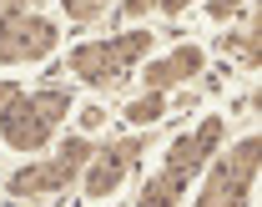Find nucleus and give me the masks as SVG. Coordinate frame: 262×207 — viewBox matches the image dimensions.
<instances>
[{
	"label": "nucleus",
	"instance_id": "2",
	"mask_svg": "<svg viewBox=\"0 0 262 207\" xmlns=\"http://www.w3.org/2000/svg\"><path fill=\"white\" fill-rule=\"evenodd\" d=\"M66 116H71V91L66 86H40V91H26L20 106L0 121V141L10 147V152H46L51 137H56V127H61Z\"/></svg>",
	"mask_w": 262,
	"mask_h": 207
},
{
	"label": "nucleus",
	"instance_id": "10",
	"mask_svg": "<svg viewBox=\"0 0 262 207\" xmlns=\"http://www.w3.org/2000/svg\"><path fill=\"white\" fill-rule=\"evenodd\" d=\"M222 162H227L242 182H257V172H262V137H242L237 147L222 152Z\"/></svg>",
	"mask_w": 262,
	"mask_h": 207
},
{
	"label": "nucleus",
	"instance_id": "11",
	"mask_svg": "<svg viewBox=\"0 0 262 207\" xmlns=\"http://www.w3.org/2000/svg\"><path fill=\"white\" fill-rule=\"evenodd\" d=\"M162 116H166V91H141V96L126 106L131 127H151V121H162Z\"/></svg>",
	"mask_w": 262,
	"mask_h": 207
},
{
	"label": "nucleus",
	"instance_id": "6",
	"mask_svg": "<svg viewBox=\"0 0 262 207\" xmlns=\"http://www.w3.org/2000/svg\"><path fill=\"white\" fill-rule=\"evenodd\" d=\"M222 137H227V121H222V116H202L196 132H187V137H177L171 147H166V162H162V167L192 182V177H202V167L217 157Z\"/></svg>",
	"mask_w": 262,
	"mask_h": 207
},
{
	"label": "nucleus",
	"instance_id": "15",
	"mask_svg": "<svg viewBox=\"0 0 262 207\" xmlns=\"http://www.w3.org/2000/svg\"><path fill=\"white\" fill-rule=\"evenodd\" d=\"M40 0H0V20H10V15H26V10H35Z\"/></svg>",
	"mask_w": 262,
	"mask_h": 207
},
{
	"label": "nucleus",
	"instance_id": "9",
	"mask_svg": "<svg viewBox=\"0 0 262 207\" xmlns=\"http://www.w3.org/2000/svg\"><path fill=\"white\" fill-rule=\"evenodd\" d=\"M187 187H192L187 177H177V172H166V167H162V172H157L141 192H136V207H182Z\"/></svg>",
	"mask_w": 262,
	"mask_h": 207
},
{
	"label": "nucleus",
	"instance_id": "7",
	"mask_svg": "<svg viewBox=\"0 0 262 207\" xmlns=\"http://www.w3.org/2000/svg\"><path fill=\"white\" fill-rule=\"evenodd\" d=\"M202 66H207V51L202 46H177L162 61H141V86L146 91H171V86L202 76Z\"/></svg>",
	"mask_w": 262,
	"mask_h": 207
},
{
	"label": "nucleus",
	"instance_id": "16",
	"mask_svg": "<svg viewBox=\"0 0 262 207\" xmlns=\"http://www.w3.org/2000/svg\"><path fill=\"white\" fill-rule=\"evenodd\" d=\"M237 5H242V0H207L212 20H232V15H237Z\"/></svg>",
	"mask_w": 262,
	"mask_h": 207
},
{
	"label": "nucleus",
	"instance_id": "1",
	"mask_svg": "<svg viewBox=\"0 0 262 207\" xmlns=\"http://www.w3.org/2000/svg\"><path fill=\"white\" fill-rule=\"evenodd\" d=\"M146 51H151V31L146 26H131V31H116L106 35V40H86V46H76L71 56H66V66L76 81H86V86H121L131 71L146 61Z\"/></svg>",
	"mask_w": 262,
	"mask_h": 207
},
{
	"label": "nucleus",
	"instance_id": "5",
	"mask_svg": "<svg viewBox=\"0 0 262 207\" xmlns=\"http://www.w3.org/2000/svg\"><path fill=\"white\" fill-rule=\"evenodd\" d=\"M61 40V26L40 10H26V15H10L0 20V66H31V61H46Z\"/></svg>",
	"mask_w": 262,
	"mask_h": 207
},
{
	"label": "nucleus",
	"instance_id": "13",
	"mask_svg": "<svg viewBox=\"0 0 262 207\" xmlns=\"http://www.w3.org/2000/svg\"><path fill=\"white\" fill-rule=\"evenodd\" d=\"M20 96H26V86H20V81H0V121L20 106Z\"/></svg>",
	"mask_w": 262,
	"mask_h": 207
},
{
	"label": "nucleus",
	"instance_id": "3",
	"mask_svg": "<svg viewBox=\"0 0 262 207\" xmlns=\"http://www.w3.org/2000/svg\"><path fill=\"white\" fill-rule=\"evenodd\" d=\"M91 152H96V147L86 137H66L56 157H40L31 167H20V172L5 182V192H10V197H51V192H66V187L81 177V167L91 162Z\"/></svg>",
	"mask_w": 262,
	"mask_h": 207
},
{
	"label": "nucleus",
	"instance_id": "4",
	"mask_svg": "<svg viewBox=\"0 0 262 207\" xmlns=\"http://www.w3.org/2000/svg\"><path fill=\"white\" fill-rule=\"evenodd\" d=\"M146 157V137H121V141H106L91 152V162L81 167V187L86 197H116L126 187V177L141 167Z\"/></svg>",
	"mask_w": 262,
	"mask_h": 207
},
{
	"label": "nucleus",
	"instance_id": "17",
	"mask_svg": "<svg viewBox=\"0 0 262 207\" xmlns=\"http://www.w3.org/2000/svg\"><path fill=\"white\" fill-rule=\"evenodd\" d=\"M187 5H196V0H157V10H162V15H182Z\"/></svg>",
	"mask_w": 262,
	"mask_h": 207
},
{
	"label": "nucleus",
	"instance_id": "8",
	"mask_svg": "<svg viewBox=\"0 0 262 207\" xmlns=\"http://www.w3.org/2000/svg\"><path fill=\"white\" fill-rule=\"evenodd\" d=\"M202 172H207V182H202V192H196V202H192V207H247L252 182H242V177L232 172L222 157H217V162H207Z\"/></svg>",
	"mask_w": 262,
	"mask_h": 207
},
{
	"label": "nucleus",
	"instance_id": "12",
	"mask_svg": "<svg viewBox=\"0 0 262 207\" xmlns=\"http://www.w3.org/2000/svg\"><path fill=\"white\" fill-rule=\"evenodd\" d=\"M66 20H76V26H96L101 15L111 10V0H61Z\"/></svg>",
	"mask_w": 262,
	"mask_h": 207
},
{
	"label": "nucleus",
	"instance_id": "14",
	"mask_svg": "<svg viewBox=\"0 0 262 207\" xmlns=\"http://www.w3.org/2000/svg\"><path fill=\"white\" fill-rule=\"evenodd\" d=\"M146 10H157V0H121V10H116V15H121V20H141Z\"/></svg>",
	"mask_w": 262,
	"mask_h": 207
}]
</instances>
